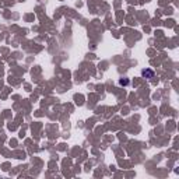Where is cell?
I'll return each mask as SVG.
<instances>
[{
    "label": "cell",
    "instance_id": "1",
    "mask_svg": "<svg viewBox=\"0 0 179 179\" xmlns=\"http://www.w3.org/2000/svg\"><path fill=\"white\" fill-rule=\"evenodd\" d=\"M141 76L146 77V78H153L154 77V72L151 69H144V70H141Z\"/></svg>",
    "mask_w": 179,
    "mask_h": 179
},
{
    "label": "cell",
    "instance_id": "2",
    "mask_svg": "<svg viewBox=\"0 0 179 179\" xmlns=\"http://www.w3.org/2000/svg\"><path fill=\"white\" fill-rule=\"evenodd\" d=\"M120 84H129V81L127 80H120Z\"/></svg>",
    "mask_w": 179,
    "mask_h": 179
}]
</instances>
